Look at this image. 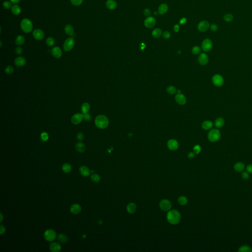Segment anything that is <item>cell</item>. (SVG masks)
Here are the masks:
<instances>
[{
	"instance_id": "cell-1",
	"label": "cell",
	"mask_w": 252,
	"mask_h": 252,
	"mask_svg": "<svg viewBox=\"0 0 252 252\" xmlns=\"http://www.w3.org/2000/svg\"><path fill=\"white\" fill-rule=\"evenodd\" d=\"M181 219L179 212L175 210L170 211L167 214V220L172 225H176L179 223Z\"/></svg>"
},
{
	"instance_id": "cell-2",
	"label": "cell",
	"mask_w": 252,
	"mask_h": 252,
	"mask_svg": "<svg viewBox=\"0 0 252 252\" xmlns=\"http://www.w3.org/2000/svg\"><path fill=\"white\" fill-rule=\"evenodd\" d=\"M95 123L96 126L99 129H104L108 126L109 121L107 117L103 115H100L96 117Z\"/></svg>"
},
{
	"instance_id": "cell-3",
	"label": "cell",
	"mask_w": 252,
	"mask_h": 252,
	"mask_svg": "<svg viewBox=\"0 0 252 252\" xmlns=\"http://www.w3.org/2000/svg\"><path fill=\"white\" fill-rule=\"evenodd\" d=\"M21 28L26 33H29L33 29V24L30 20L25 18L22 20L21 22Z\"/></svg>"
},
{
	"instance_id": "cell-4",
	"label": "cell",
	"mask_w": 252,
	"mask_h": 252,
	"mask_svg": "<svg viewBox=\"0 0 252 252\" xmlns=\"http://www.w3.org/2000/svg\"><path fill=\"white\" fill-rule=\"evenodd\" d=\"M221 137V133L217 129H212L208 134V138L211 142H215L218 141Z\"/></svg>"
},
{
	"instance_id": "cell-5",
	"label": "cell",
	"mask_w": 252,
	"mask_h": 252,
	"mask_svg": "<svg viewBox=\"0 0 252 252\" xmlns=\"http://www.w3.org/2000/svg\"><path fill=\"white\" fill-rule=\"evenodd\" d=\"M44 237L47 241H53L56 238V233L53 229H47L44 233Z\"/></svg>"
},
{
	"instance_id": "cell-6",
	"label": "cell",
	"mask_w": 252,
	"mask_h": 252,
	"mask_svg": "<svg viewBox=\"0 0 252 252\" xmlns=\"http://www.w3.org/2000/svg\"><path fill=\"white\" fill-rule=\"evenodd\" d=\"M213 47V43L211 39H204L201 44V48L205 52L210 51Z\"/></svg>"
},
{
	"instance_id": "cell-7",
	"label": "cell",
	"mask_w": 252,
	"mask_h": 252,
	"mask_svg": "<svg viewBox=\"0 0 252 252\" xmlns=\"http://www.w3.org/2000/svg\"><path fill=\"white\" fill-rule=\"evenodd\" d=\"M75 41L73 38H68L66 40L64 44V49L66 51H69L73 48Z\"/></svg>"
},
{
	"instance_id": "cell-8",
	"label": "cell",
	"mask_w": 252,
	"mask_h": 252,
	"mask_svg": "<svg viewBox=\"0 0 252 252\" xmlns=\"http://www.w3.org/2000/svg\"><path fill=\"white\" fill-rule=\"evenodd\" d=\"M212 81L216 86L220 87L223 84L224 79L222 75L220 74H215L212 78Z\"/></svg>"
},
{
	"instance_id": "cell-9",
	"label": "cell",
	"mask_w": 252,
	"mask_h": 252,
	"mask_svg": "<svg viewBox=\"0 0 252 252\" xmlns=\"http://www.w3.org/2000/svg\"><path fill=\"white\" fill-rule=\"evenodd\" d=\"M160 207L162 210L168 211L170 210L172 205L170 200L167 199H163L160 202Z\"/></svg>"
},
{
	"instance_id": "cell-10",
	"label": "cell",
	"mask_w": 252,
	"mask_h": 252,
	"mask_svg": "<svg viewBox=\"0 0 252 252\" xmlns=\"http://www.w3.org/2000/svg\"><path fill=\"white\" fill-rule=\"evenodd\" d=\"M197 27L199 31L201 32H205L210 28V24L207 21L203 20L199 23Z\"/></svg>"
},
{
	"instance_id": "cell-11",
	"label": "cell",
	"mask_w": 252,
	"mask_h": 252,
	"mask_svg": "<svg viewBox=\"0 0 252 252\" xmlns=\"http://www.w3.org/2000/svg\"><path fill=\"white\" fill-rule=\"evenodd\" d=\"M156 20L154 17L149 16L146 18L144 22V24L147 28H152L155 25Z\"/></svg>"
},
{
	"instance_id": "cell-12",
	"label": "cell",
	"mask_w": 252,
	"mask_h": 252,
	"mask_svg": "<svg viewBox=\"0 0 252 252\" xmlns=\"http://www.w3.org/2000/svg\"><path fill=\"white\" fill-rule=\"evenodd\" d=\"M175 99L177 103H178L180 105H184L187 102L186 97H185L183 94L179 93V91H178V94L176 95V97H175Z\"/></svg>"
},
{
	"instance_id": "cell-13",
	"label": "cell",
	"mask_w": 252,
	"mask_h": 252,
	"mask_svg": "<svg viewBox=\"0 0 252 252\" xmlns=\"http://www.w3.org/2000/svg\"><path fill=\"white\" fill-rule=\"evenodd\" d=\"M83 119V114L81 113H76L73 115L72 118V122L74 125L80 124Z\"/></svg>"
},
{
	"instance_id": "cell-14",
	"label": "cell",
	"mask_w": 252,
	"mask_h": 252,
	"mask_svg": "<svg viewBox=\"0 0 252 252\" xmlns=\"http://www.w3.org/2000/svg\"><path fill=\"white\" fill-rule=\"evenodd\" d=\"M179 144L177 141L175 139H170L167 142V147L170 150L174 151L177 150L178 148Z\"/></svg>"
},
{
	"instance_id": "cell-15",
	"label": "cell",
	"mask_w": 252,
	"mask_h": 252,
	"mask_svg": "<svg viewBox=\"0 0 252 252\" xmlns=\"http://www.w3.org/2000/svg\"><path fill=\"white\" fill-rule=\"evenodd\" d=\"M209 58L207 54L205 53L200 54L198 57L199 63L202 66L206 65L208 62Z\"/></svg>"
},
{
	"instance_id": "cell-16",
	"label": "cell",
	"mask_w": 252,
	"mask_h": 252,
	"mask_svg": "<svg viewBox=\"0 0 252 252\" xmlns=\"http://www.w3.org/2000/svg\"><path fill=\"white\" fill-rule=\"evenodd\" d=\"M34 38L37 40H41L43 39L44 36V32L40 29L34 30L33 33Z\"/></svg>"
},
{
	"instance_id": "cell-17",
	"label": "cell",
	"mask_w": 252,
	"mask_h": 252,
	"mask_svg": "<svg viewBox=\"0 0 252 252\" xmlns=\"http://www.w3.org/2000/svg\"><path fill=\"white\" fill-rule=\"evenodd\" d=\"M51 53L54 57L60 58L62 55V51L59 47H54L51 50Z\"/></svg>"
},
{
	"instance_id": "cell-18",
	"label": "cell",
	"mask_w": 252,
	"mask_h": 252,
	"mask_svg": "<svg viewBox=\"0 0 252 252\" xmlns=\"http://www.w3.org/2000/svg\"><path fill=\"white\" fill-rule=\"evenodd\" d=\"M70 210L72 213L78 214L81 211V207L78 204H74L71 206Z\"/></svg>"
},
{
	"instance_id": "cell-19",
	"label": "cell",
	"mask_w": 252,
	"mask_h": 252,
	"mask_svg": "<svg viewBox=\"0 0 252 252\" xmlns=\"http://www.w3.org/2000/svg\"><path fill=\"white\" fill-rule=\"evenodd\" d=\"M26 59L22 57H18L15 59V65L18 67H21L24 66L26 64Z\"/></svg>"
},
{
	"instance_id": "cell-20",
	"label": "cell",
	"mask_w": 252,
	"mask_h": 252,
	"mask_svg": "<svg viewBox=\"0 0 252 252\" xmlns=\"http://www.w3.org/2000/svg\"><path fill=\"white\" fill-rule=\"evenodd\" d=\"M79 171H80L81 174L84 177H87L88 176H89L90 173H91V171H90V170L88 168L87 166H84V165H82V166L80 167Z\"/></svg>"
},
{
	"instance_id": "cell-21",
	"label": "cell",
	"mask_w": 252,
	"mask_h": 252,
	"mask_svg": "<svg viewBox=\"0 0 252 252\" xmlns=\"http://www.w3.org/2000/svg\"><path fill=\"white\" fill-rule=\"evenodd\" d=\"M61 249V245L57 242L52 243L50 245V250L51 252H58Z\"/></svg>"
},
{
	"instance_id": "cell-22",
	"label": "cell",
	"mask_w": 252,
	"mask_h": 252,
	"mask_svg": "<svg viewBox=\"0 0 252 252\" xmlns=\"http://www.w3.org/2000/svg\"><path fill=\"white\" fill-rule=\"evenodd\" d=\"M169 10V6L166 4H162L159 6L158 13L160 15H165Z\"/></svg>"
},
{
	"instance_id": "cell-23",
	"label": "cell",
	"mask_w": 252,
	"mask_h": 252,
	"mask_svg": "<svg viewBox=\"0 0 252 252\" xmlns=\"http://www.w3.org/2000/svg\"><path fill=\"white\" fill-rule=\"evenodd\" d=\"M116 2L114 0H107L106 3L107 8L109 10H113L116 8Z\"/></svg>"
},
{
	"instance_id": "cell-24",
	"label": "cell",
	"mask_w": 252,
	"mask_h": 252,
	"mask_svg": "<svg viewBox=\"0 0 252 252\" xmlns=\"http://www.w3.org/2000/svg\"><path fill=\"white\" fill-rule=\"evenodd\" d=\"M225 122L223 118L219 117L215 122V125L217 128H221L224 126Z\"/></svg>"
},
{
	"instance_id": "cell-25",
	"label": "cell",
	"mask_w": 252,
	"mask_h": 252,
	"mask_svg": "<svg viewBox=\"0 0 252 252\" xmlns=\"http://www.w3.org/2000/svg\"><path fill=\"white\" fill-rule=\"evenodd\" d=\"M162 34V31L160 28H155L153 30L152 32V36L156 39L159 38Z\"/></svg>"
},
{
	"instance_id": "cell-26",
	"label": "cell",
	"mask_w": 252,
	"mask_h": 252,
	"mask_svg": "<svg viewBox=\"0 0 252 252\" xmlns=\"http://www.w3.org/2000/svg\"><path fill=\"white\" fill-rule=\"evenodd\" d=\"M128 212L130 214H134L136 211V204L134 203H130L129 204L127 207Z\"/></svg>"
},
{
	"instance_id": "cell-27",
	"label": "cell",
	"mask_w": 252,
	"mask_h": 252,
	"mask_svg": "<svg viewBox=\"0 0 252 252\" xmlns=\"http://www.w3.org/2000/svg\"><path fill=\"white\" fill-rule=\"evenodd\" d=\"M213 127V124L212 122L209 120H206L202 124V128L205 130H208L212 129Z\"/></svg>"
},
{
	"instance_id": "cell-28",
	"label": "cell",
	"mask_w": 252,
	"mask_h": 252,
	"mask_svg": "<svg viewBox=\"0 0 252 252\" xmlns=\"http://www.w3.org/2000/svg\"><path fill=\"white\" fill-rule=\"evenodd\" d=\"M75 148L76 150L80 153L84 152L86 149V147L84 145V144L81 142H79L76 143L75 145Z\"/></svg>"
},
{
	"instance_id": "cell-29",
	"label": "cell",
	"mask_w": 252,
	"mask_h": 252,
	"mask_svg": "<svg viewBox=\"0 0 252 252\" xmlns=\"http://www.w3.org/2000/svg\"><path fill=\"white\" fill-rule=\"evenodd\" d=\"M66 33L69 36H72L74 33V29L73 26L71 25H67L65 28Z\"/></svg>"
},
{
	"instance_id": "cell-30",
	"label": "cell",
	"mask_w": 252,
	"mask_h": 252,
	"mask_svg": "<svg viewBox=\"0 0 252 252\" xmlns=\"http://www.w3.org/2000/svg\"><path fill=\"white\" fill-rule=\"evenodd\" d=\"M90 106L89 103L85 102L81 106V111L83 114L87 113L89 111Z\"/></svg>"
},
{
	"instance_id": "cell-31",
	"label": "cell",
	"mask_w": 252,
	"mask_h": 252,
	"mask_svg": "<svg viewBox=\"0 0 252 252\" xmlns=\"http://www.w3.org/2000/svg\"><path fill=\"white\" fill-rule=\"evenodd\" d=\"M11 11L15 15H18L21 12V9L19 5H15L11 7Z\"/></svg>"
},
{
	"instance_id": "cell-32",
	"label": "cell",
	"mask_w": 252,
	"mask_h": 252,
	"mask_svg": "<svg viewBox=\"0 0 252 252\" xmlns=\"http://www.w3.org/2000/svg\"><path fill=\"white\" fill-rule=\"evenodd\" d=\"M58 239L60 242L62 243H66L67 242L68 240V238L67 235L64 234H60L58 236Z\"/></svg>"
},
{
	"instance_id": "cell-33",
	"label": "cell",
	"mask_w": 252,
	"mask_h": 252,
	"mask_svg": "<svg viewBox=\"0 0 252 252\" xmlns=\"http://www.w3.org/2000/svg\"><path fill=\"white\" fill-rule=\"evenodd\" d=\"M25 38L24 37L22 36H18L15 40V43L18 45H22V44H24Z\"/></svg>"
},
{
	"instance_id": "cell-34",
	"label": "cell",
	"mask_w": 252,
	"mask_h": 252,
	"mask_svg": "<svg viewBox=\"0 0 252 252\" xmlns=\"http://www.w3.org/2000/svg\"><path fill=\"white\" fill-rule=\"evenodd\" d=\"M244 167L245 165L241 163H238L234 165V170L238 172L242 171L244 169Z\"/></svg>"
},
{
	"instance_id": "cell-35",
	"label": "cell",
	"mask_w": 252,
	"mask_h": 252,
	"mask_svg": "<svg viewBox=\"0 0 252 252\" xmlns=\"http://www.w3.org/2000/svg\"><path fill=\"white\" fill-rule=\"evenodd\" d=\"M62 170L65 173H68L72 170V166L68 164H65L62 166Z\"/></svg>"
},
{
	"instance_id": "cell-36",
	"label": "cell",
	"mask_w": 252,
	"mask_h": 252,
	"mask_svg": "<svg viewBox=\"0 0 252 252\" xmlns=\"http://www.w3.org/2000/svg\"><path fill=\"white\" fill-rule=\"evenodd\" d=\"M178 201L181 205H185L187 204L188 199L184 196H181L178 198Z\"/></svg>"
},
{
	"instance_id": "cell-37",
	"label": "cell",
	"mask_w": 252,
	"mask_h": 252,
	"mask_svg": "<svg viewBox=\"0 0 252 252\" xmlns=\"http://www.w3.org/2000/svg\"><path fill=\"white\" fill-rule=\"evenodd\" d=\"M238 251L241 252H252V249L248 246H243L239 249Z\"/></svg>"
},
{
	"instance_id": "cell-38",
	"label": "cell",
	"mask_w": 252,
	"mask_h": 252,
	"mask_svg": "<svg viewBox=\"0 0 252 252\" xmlns=\"http://www.w3.org/2000/svg\"><path fill=\"white\" fill-rule=\"evenodd\" d=\"M223 20L227 22H232L233 20V16L232 14L228 13L227 15H225V16H223Z\"/></svg>"
},
{
	"instance_id": "cell-39",
	"label": "cell",
	"mask_w": 252,
	"mask_h": 252,
	"mask_svg": "<svg viewBox=\"0 0 252 252\" xmlns=\"http://www.w3.org/2000/svg\"><path fill=\"white\" fill-rule=\"evenodd\" d=\"M91 179H92L93 181L94 182H95V183L99 182L100 181V179H101L100 176L99 175L96 174V173L93 174L91 175Z\"/></svg>"
},
{
	"instance_id": "cell-40",
	"label": "cell",
	"mask_w": 252,
	"mask_h": 252,
	"mask_svg": "<svg viewBox=\"0 0 252 252\" xmlns=\"http://www.w3.org/2000/svg\"><path fill=\"white\" fill-rule=\"evenodd\" d=\"M166 91L169 94H171V95L174 94L176 93L177 92V90H176V88L174 87V86H170L169 87L167 88Z\"/></svg>"
},
{
	"instance_id": "cell-41",
	"label": "cell",
	"mask_w": 252,
	"mask_h": 252,
	"mask_svg": "<svg viewBox=\"0 0 252 252\" xmlns=\"http://www.w3.org/2000/svg\"><path fill=\"white\" fill-rule=\"evenodd\" d=\"M46 43L47 45L49 46H53L54 44H55V40L52 37H49L47 39H46Z\"/></svg>"
},
{
	"instance_id": "cell-42",
	"label": "cell",
	"mask_w": 252,
	"mask_h": 252,
	"mask_svg": "<svg viewBox=\"0 0 252 252\" xmlns=\"http://www.w3.org/2000/svg\"><path fill=\"white\" fill-rule=\"evenodd\" d=\"M192 52L194 55H198L201 52V48L198 46H195L192 49Z\"/></svg>"
},
{
	"instance_id": "cell-43",
	"label": "cell",
	"mask_w": 252,
	"mask_h": 252,
	"mask_svg": "<svg viewBox=\"0 0 252 252\" xmlns=\"http://www.w3.org/2000/svg\"><path fill=\"white\" fill-rule=\"evenodd\" d=\"M13 71H14L13 68L11 66H8L5 69V73L8 74H10L12 73Z\"/></svg>"
},
{
	"instance_id": "cell-44",
	"label": "cell",
	"mask_w": 252,
	"mask_h": 252,
	"mask_svg": "<svg viewBox=\"0 0 252 252\" xmlns=\"http://www.w3.org/2000/svg\"><path fill=\"white\" fill-rule=\"evenodd\" d=\"M40 137H41V140L44 141H47L48 139V134H47L45 132H42L41 134V135H40Z\"/></svg>"
},
{
	"instance_id": "cell-45",
	"label": "cell",
	"mask_w": 252,
	"mask_h": 252,
	"mask_svg": "<svg viewBox=\"0 0 252 252\" xmlns=\"http://www.w3.org/2000/svg\"><path fill=\"white\" fill-rule=\"evenodd\" d=\"M3 6L5 9H9L10 8H11V3L10 2V1H6L3 3Z\"/></svg>"
},
{
	"instance_id": "cell-46",
	"label": "cell",
	"mask_w": 252,
	"mask_h": 252,
	"mask_svg": "<svg viewBox=\"0 0 252 252\" xmlns=\"http://www.w3.org/2000/svg\"><path fill=\"white\" fill-rule=\"evenodd\" d=\"M209 28L210 29L211 31L215 32H216L218 29V26L216 24H212L210 26Z\"/></svg>"
},
{
	"instance_id": "cell-47",
	"label": "cell",
	"mask_w": 252,
	"mask_h": 252,
	"mask_svg": "<svg viewBox=\"0 0 252 252\" xmlns=\"http://www.w3.org/2000/svg\"><path fill=\"white\" fill-rule=\"evenodd\" d=\"M163 37L165 39H169L170 37V33L169 31H165L162 34Z\"/></svg>"
},
{
	"instance_id": "cell-48",
	"label": "cell",
	"mask_w": 252,
	"mask_h": 252,
	"mask_svg": "<svg viewBox=\"0 0 252 252\" xmlns=\"http://www.w3.org/2000/svg\"><path fill=\"white\" fill-rule=\"evenodd\" d=\"M71 2L73 5H79L82 3L83 0H71Z\"/></svg>"
},
{
	"instance_id": "cell-49",
	"label": "cell",
	"mask_w": 252,
	"mask_h": 252,
	"mask_svg": "<svg viewBox=\"0 0 252 252\" xmlns=\"http://www.w3.org/2000/svg\"><path fill=\"white\" fill-rule=\"evenodd\" d=\"M200 150H201V148H200V146L199 145H197L194 147V151L195 154H198L200 152Z\"/></svg>"
},
{
	"instance_id": "cell-50",
	"label": "cell",
	"mask_w": 252,
	"mask_h": 252,
	"mask_svg": "<svg viewBox=\"0 0 252 252\" xmlns=\"http://www.w3.org/2000/svg\"><path fill=\"white\" fill-rule=\"evenodd\" d=\"M83 119L86 121H89L91 119V116H90V114H89L88 113L83 114Z\"/></svg>"
},
{
	"instance_id": "cell-51",
	"label": "cell",
	"mask_w": 252,
	"mask_h": 252,
	"mask_svg": "<svg viewBox=\"0 0 252 252\" xmlns=\"http://www.w3.org/2000/svg\"><path fill=\"white\" fill-rule=\"evenodd\" d=\"M143 13L144 15L146 17H149L150 16L151 14V11L149 9H145L143 11Z\"/></svg>"
},
{
	"instance_id": "cell-52",
	"label": "cell",
	"mask_w": 252,
	"mask_h": 252,
	"mask_svg": "<svg viewBox=\"0 0 252 252\" xmlns=\"http://www.w3.org/2000/svg\"><path fill=\"white\" fill-rule=\"evenodd\" d=\"M84 137V135L82 132H79L77 135V138L79 141H82L83 140Z\"/></svg>"
},
{
	"instance_id": "cell-53",
	"label": "cell",
	"mask_w": 252,
	"mask_h": 252,
	"mask_svg": "<svg viewBox=\"0 0 252 252\" xmlns=\"http://www.w3.org/2000/svg\"><path fill=\"white\" fill-rule=\"evenodd\" d=\"M5 230H6V229H5V226H3V225H1V227H0V234L1 235L4 234L5 232Z\"/></svg>"
},
{
	"instance_id": "cell-54",
	"label": "cell",
	"mask_w": 252,
	"mask_h": 252,
	"mask_svg": "<svg viewBox=\"0 0 252 252\" xmlns=\"http://www.w3.org/2000/svg\"><path fill=\"white\" fill-rule=\"evenodd\" d=\"M15 52L17 54H21L23 52V49L21 47H17L15 49Z\"/></svg>"
},
{
	"instance_id": "cell-55",
	"label": "cell",
	"mask_w": 252,
	"mask_h": 252,
	"mask_svg": "<svg viewBox=\"0 0 252 252\" xmlns=\"http://www.w3.org/2000/svg\"><path fill=\"white\" fill-rule=\"evenodd\" d=\"M242 177L244 179H248L249 177V175L247 172H243L242 173Z\"/></svg>"
},
{
	"instance_id": "cell-56",
	"label": "cell",
	"mask_w": 252,
	"mask_h": 252,
	"mask_svg": "<svg viewBox=\"0 0 252 252\" xmlns=\"http://www.w3.org/2000/svg\"><path fill=\"white\" fill-rule=\"evenodd\" d=\"M246 170L248 172L252 173V165H248L246 167Z\"/></svg>"
},
{
	"instance_id": "cell-57",
	"label": "cell",
	"mask_w": 252,
	"mask_h": 252,
	"mask_svg": "<svg viewBox=\"0 0 252 252\" xmlns=\"http://www.w3.org/2000/svg\"><path fill=\"white\" fill-rule=\"evenodd\" d=\"M173 29H174L175 32H176V33L178 32L180 30L179 26L178 24L175 25H174V26Z\"/></svg>"
},
{
	"instance_id": "cell-58",
	"label": "cell",
	"mask_w": 252,
	"mask_h": 252,
	"mask_svg": "<svg viewBox=\"0 0 252 252\" xmlns=\"http://www.w3.org/2000/svg\"><path fill=\"white\" fill-rule=\"evenodd\" d=\"M187 22V19L186 18H182L180 20L179 23L180 24H184Z\"/></svg>"
},
{
	"instance_id": "cell-59",
	"label": "cell",
	"mask_w": 252,
	"mask_h": 252,
	"mask_svg": "<svg viewBox=\"0 0 252 252\" xmlns=\"http://www.w3.org/2000/svg\"><path fill=\"white\" fill-rule=\"evenodd\" d=\"M10 1L12 3H13L15 4H18V3H19L20 0H10Z\"/></svg>"
},
{
	"instance_id": "cell-60",
	"label": "cell",
	"mask_w": 252,
	"mask_h": 252,
	"mask_svg": "<svg viewBox=\"0 0 252 252\" xmlns=\"http://www.w3.org/2000/svg\"><path fill=\"white\" fill-rule=\"evenodd\" d=\"M194 156V154L193 153H189V155H188V157H189L190 158H193Z\"/></svg>"
},
{
	"instance_id": "cell-61",
	"label": "cell",
	"mask_w": 252,
	"mask_h": 252,
	"mask_svg": "<svg viewBox=\"0 0 252 252\" xmlns=\"http://www.w3.org/2000/svg\"><path fill=\"white\" fill-rule=\"evenodd\" d=\"M3 215L1 213V222H2L3 221Z\"/></svg>"
}]
</instances>
